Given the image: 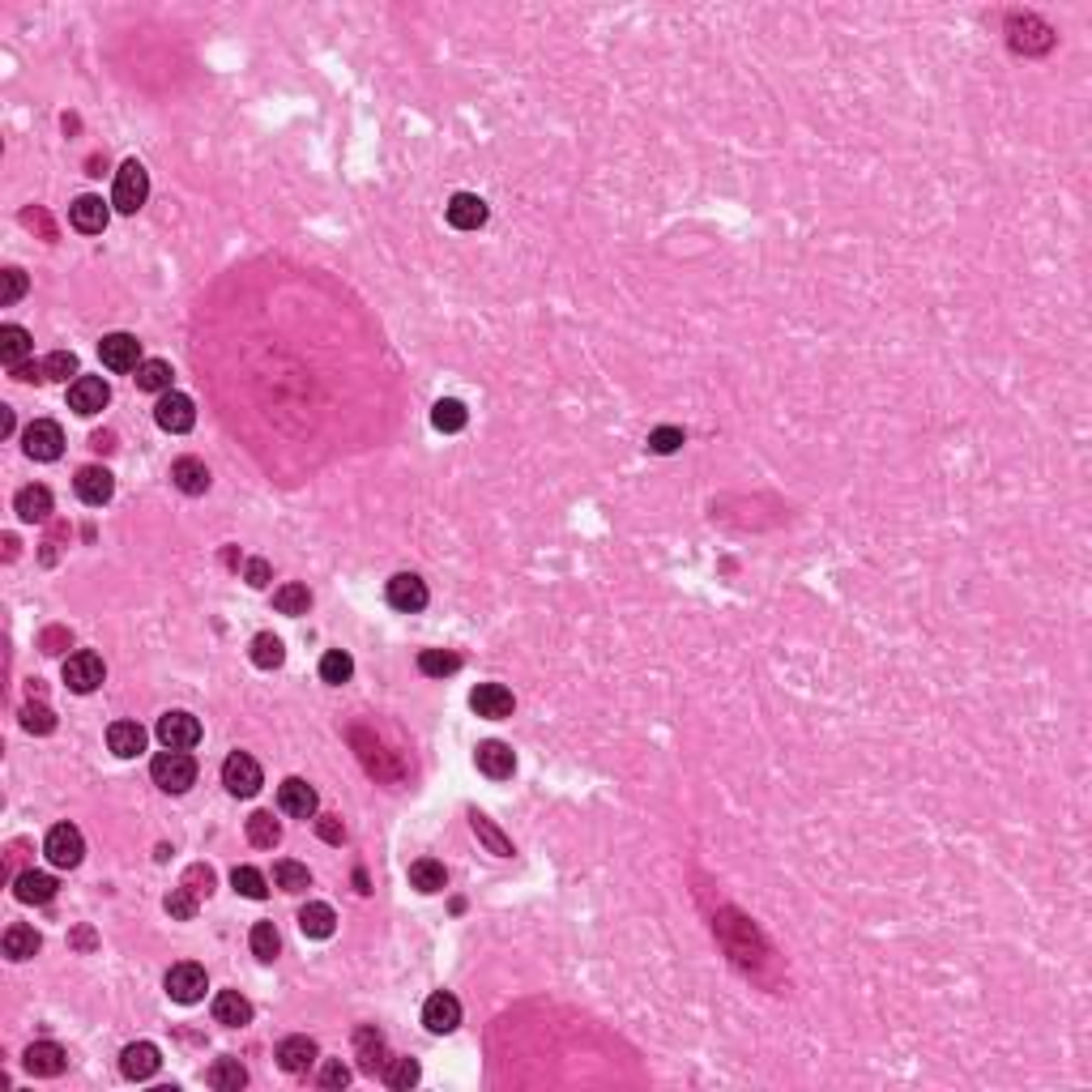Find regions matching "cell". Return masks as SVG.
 I'll return each instance as SVG.
<instances>
[{"label": "cell", "mask_w": 1092, "mask_h": 1092, "mask_svg": "<svg viewBox=\"0 0 1092 1092\" xmlns=\"http://www.w3.org/2000/svg\"><path fill=\"white\" fill-rule=\"evenodd\" d=\"M150 776H154V785H159V790H167V794H184L188 785L197 781V760L188 756V751H159V756H154V764H150Z\"/></svg>", "instance_id": "6da1fadb"}, {"label": "cell", "mask_w": 1092, "mask_h": 1092, "mask_svg": "<svg viewBox=\"0 0 1092 1092\" xmlns=\"http://www.w3.org/2000/svg\"><path fill=\"white\" fill-rule=\"evenodd\" d=\"M145 197H150V171H145L137 159H129V163H124L120 171H116L111 206H116L120 213H137V209L145 206Z\"/></svg>", "instance_id": "7a4b0ae2"}, {"label": "cell", "mask_w": 1092, "mask_h": 1092, "mask_svg": "<svg viewBox=\"0 0 1092 1092\" xmlns=\"http://www.w3.org/2000/svg\"><path fill=\"white\" fill-rule=\"evenodd\" d=\"M43 853H48L52 866H60V871H73V866L86 858V841H82V832H77L73 824H56V828L48 832V841H43Z\"/></svg>", "instance_id": "3957f363"}, {"label": "cell", "mask_w": 1092, "mask_h": 1092, "mask_svg": "<svg viewBox=\"0 0 1092 1092\" xmlns=\"http://www.w3.org/2000/svg\"><path fill=\"white\" fill-rule=\"evenodd\" d=\"M21 448H26L30 461H56V457L64 453V432H60V423L35 419V423L26 427V432H21Z\"/></svg>", "instance_id": "277c9868"}, {"label": "cell", "mask_w": 1092, "mask_h": 1092, "mask_svg": "<svg viewBox=\"0 0 1092 1092\" xmlns=\"http://www.w3.org/2000/svg\"><path fill=\"white\" fill-rule=\"evenodd\" d=\"M206 990H209V982H206V969H201V964H193V960L171 964V973H167V995H171L175 1003H184V1007L201 1003Z\"/></svg>", "instance_id": "5b68a950"}, {"label": "cell", "mask_w": 1092, "mask_h": 1092, "mask_svg": "<svg viewBox=\"0 0 1092 1092\" xmlns=\"http://www.w3.org/2000/svg\"><path fill=\"white\" fill-rule=\"evenodd\" d=\"M261 764H256L247 751H235V756H227V764H222V785L235 794V798H252L256 790H261Z\"/></svg>", "instance_id": "8992f818"}, {"label": "cell", "mask_w": 1092, "mask_h": 1092, "mask_svg": "<svg viewBox=\"0 0 1092 1092\" xmlns=\"http://www.w3.org/2000/svg\"><path fill=\"white\" fill-rule=\"evenodd\" d=\"M154 423L163 427V432H171V435H184V432H193V423H197V410H193V397H184V393H163L159 397V405H154Z\"/></svg>", "instance_id": "52a82bcc"}, {"label": "cell", "mask_w": 1092, "mask_h": 1092, "mask_svg": "<svg viewBox=\"0 0 1092 1092\" xmlns=\"http://www.w3.org/2000/svg\"><path fill=\"white\" fill-rule=\"evenodd\" d=\"M103 674H107L103 658H98V653H90V649H77L73 658L64 661V683H69L77 696H90V692H94L98 683H103Z\"/></svg>", "instance_id": "ba28073f"}, {"label": "cell", "mask_w": 1092, "mask_h": 1092, "mask_svg": "<svg viewBox=\"0 0 1092 1092\" xmlns=\"http://www.w3.org/2000/svg\"><path fill=\"white\" fill-rule=\"evenodd\" d=\"M1007 35H1011V48L1016 52H1029V56H1041V52H1050L1054 48V30L1045 26V21H1037V18H1029V14H1016L1007 21Z\"/></svg>", "instance_id": "9c48e42d"}, {"label": "cell", "mask_w": 1092, "mask_h": 1092, "mask_svg": "<svg viewBox=\"0 0 1092 1092\" xmlns=\"http://www.w3.org/2000/svg\"><path fill=\"white\" fill-rule=\"evenodd\" d=\"M159 742L171 751H188L201 742V722L193 713H184V708H175V713H163L159 717Z\"/></svg>", "instance_id": "30bf717a"}, {"label": "cell", "mask_w": 1092, "mask_h": 1092, "mask_svg": "<svg viewBox=\"0 0 1092 1092\" xmlns=\"http://www.w3.org/2000/svg\"><path fill=\"white\" fill-rule=\"evenodd\" d=\"M98 358L111 371H137L141 367V342L132 333H107L98 342Z\"/></svg>", "instance_id": "8fae6325"}, {"label": "cell", "mask_w": 1092, "mask_h": 1092, "mask_svg": "<svg viewBox=\"0 0 1092 1092\" xmlns=\"http://www.w3.org/2000/svg\"><path fill=\"white\" fill-rule=\"evenodd\" d=\"M470 708H474L478 717H487V722H504V717H512L516 700L504 683H478V688L470 692Z\"/></svg>", "instance_id": "7c38bea8"}, {"label": "cell", "mask_w": 1092, "mask_h": 1092, "mask_svg": "<svg viewBox=\"0 0 1092 1092\" xmlns=\"http://www.w3.org/2000/svg\"><path fill=\"white\" fill-rule=\"evenodd\" d=\"M73 487H77V500L82 504L103 508L111 495H116V478H111V470H103V466H82L77 478H73Z\"/></svg>", "instance_id": "4fadbf2b"}, {"label": "cell", "mask_w": 1092, "mask_h": 1092, "mask_svg": "<svg viewBox=\"0 0 1092 1092\" xmlns=\"http://www.w3.org/2000/svg\"><path fill=\"white\" fill-rule=\"evenodd\" d=\"M423 1024H427V1033H435V1037L453 1033L457 1024H461V1003H457V995H448V990H435V995L423 1003Z\"/></svg>", "instance_id": "5bb4252c"}, {"label": "cell", "mask_w": 1092, "mask_h": 1092, "mask_svg": "<svg viewBox=\"0 0 1092 1092\" xmlns=\"http://www.w3.org/2000/svg\"><path fill=\"white\" fill-rule=\"evenodd\" d=\"M427 598H432V593H427L423 577H414V572H397V577L389 581V606H393V611L419 615L427 606Z\"/></svg>", "instance_id": "9a60e30c"}, {"label": "cell", "mask_w": 1092, "mask_h": 1092, "mask_svg": "<svg viewBox=\"0 0 1092 1092\" xmlns=\"http://www.w3.org/2000/svg\"><path fill=\"white\" fill-rule=\"evenodd\" d=\"M107 401H111V389H107V380H98V376H77L69 385V405H73V414H82V419L98 414Z\"/></svg>", "instance_id": "2e32d148"}, {"label": "cell", "mask_w": 1092, "mask_h": 1092, "mask_svg": "<svg viewBox=\"0 0 1092 1092\" xmlns=\"http://www.w3.org/2000/svg\"><path fill=\"white\" fill-rule=\"evenodd\" d=\"M474 764H478V772H482V776H491V781H508V776L516 772V756H512V747H508V742H495V738L478 742Z\"/></svg>", "instance_id": "e0dca14e"}, {"label": "cell", "mask_w": 1092, "mask_h": 1092, "mask_svg": "<svg viewBox=\"0 0 1092 1092\" xmlns=\"http://www.w3.org/2000/svg\"><path fill=\"white\" fill-rule=\"evenodd\" d=\"M317 790H312L308 781H303V776H286L282 785H278V807L286 810V815H295V819H312L317 815Z\"/></svg>", "instance_id": "ac0fdd59"}, {"label": "cell", "mask_w": 1092, "mask_h": 1092, "mask_svg": "<svg viewBox=\"0 0 1092 1092\" xmlns=\"http://www.w3.org/2000/svg\"><path fill=\"white\" fill-rule=\"evenodd\" d=\"M21 1067H26L30 1075H39V1079H52V1075H60L64 1067H69V1054H64L56 1041H35L26 1054H21Z\"/></svg>", "instance_id": "d6986e66"}, {"label": "cell", "mask_w": 1092, "mask_h": 1092, "mask_svg": "<svg viewBox=\"0 0 1092 1092\" xmlns=\"http://www.w3.org/2000/svg\"><path fill=\"white\" fill-rule=\"evenodd\" d=\"M159 1067H163L159 1045H150V1041L124 1045V1054H120V1072H124V1079H150L154 1072H159Z\"/></svg>", "instance_id": "ffe728a7"}, {"label": "cell", "mask_w": 1092, "mask_h": 1092, "mask_svg": "<svg viewBox=\"0 0 1092 1092\" xmlns=\"http://www.w3.org/2000/svg\"><path fill=\"white\" fill-rule=\"evenodd\" d=\"M355 1058H358V1072H367V1075H376V1072L389 1067V1045L371 1024H363V1029L355 1033Z\"/></svg>", "instance_id": "44dd1931"}, {"label": "cell", "mask_w": 1092, "mask_h": 1092, "mask_svg": "<svg viewBox=\"0 0 1092 1092\" xmlns=\"http://www.w3.org/2000/svg\"><path fill=\"white\" fill-rule=\"evenodd\" d=\"M107 206H103V197H94V193H86V197H77L73 206H69V222L82 235H103L107 231Z\"/></svg>", "instance_id": "7402d4cb"}, {"label": "cell", "mask_w": 1092, "mask_h": 1092, "mask_svg": "<svg viewBox=\"0 0 1092 1092\" xmlns=\"http://www.w3.org/2000/svg\"><path fill=\"white\" fill-rule=\"evenodd\" d=\"M448 222H453L457 231H478L482 222H487V201L474 197V193H457L453 201H448Z\"/></svg>", "instance_id": "603a6c76"}, {"label": "cell", "mask_w": 1092, "mask_h": 1092, "mask_svg": "<svg viewBox=\"0 0 1092 1092\" xmlns=\"http://www.w3.org/2000/svg\"><path fill=\"white\" fill-rule=\"evenodd\" d=\"M317 1041L312 1037H286L282 1045H278V1067H282V1072H290V1075H303L308 1072L312 1063H317Z\"/></svg>", "instance_id": "cb8c5ba5"}, {"label": "cell", "mask_w": 1092, "mask_h": 1092, "mask_svg": "<svg viewBox=\"0 0 1092 1092\" xmlns=\"http://www.w3.org/2000/svg\"><path fill=\"white\" fill-rule=\"evenodd\" d=\"M213 1020L227 1024V1029H244V1024H252V1003H247L240 990H218V998H213Z\"/></svg>", "instance_id": "d4e9b609"}, {"label": "cell", "mask_w": 1092, "mask_h": 1092, "mask_svg": "<svg viewBox=\"0 0 1092 1092\" xmlns=\"http://www.w3.org/2000/svg\"><path fill=\"white\" fill-rule=\"evenodd\" d=\"M299 930L308 934V939H329V934L337 930L333 905H324V900H308V905L299 909Z\"/></svg>", "instance_id": "484cf974"}, {"label": "cell", "mask_w": 1092, "mask_h": 1092, "mask_svg": "<svg viewBox=\"0 0 1092 1092\" xmlns=\"http://www.w3.org/2000/svg\"><path fill=\"white\" fill-rule=\"evenodd\" d=\"M171 482L184 495H206L209 491V470H206V461H197V457H179L175 466H171Z\"/></svg>", "instance_id": "4316f807"}, {"label": "cell", "mask_w": 1092, "mask_h": 1092, "mask_svg": "<svg viewBox=\"0 0 1092 1092\" xmlns=\"http://www.w3.org/2000/svg\"><path fill=\"white\" fill-rule=\"evenodd\" d=\"M14 896L21 900V905H48V900L56 896V880L43 871H21L14 880Z\"/></svg>", "instance_id": "83f0119b"}, {"label": "cell", "mask_w": 1092, "mask_h": 1092, "mask_svg": "<svg viewBox=\"0 0 1092 1092\" xmlns=\"http://www.w3.org/2000/svg\"><path fill=\"white\" fill-rule=\"evenodd\" d=\"M145 738H150V734H145V730H141L137 722H116V726L107 730V747L116 751L120 760L141 756V751H145Z\"/></svg>", "instance_id": "f1b7e54d"}, {"label": "cell", "mask_w": 1092, "mask_h": 1092, "mask_svg": "<svg viewBox=\"0 0 1092 1092\" xmlns=\"http://www.w3.org/2000/svg\"><path fill=\"white\" fill-rule=\"evenodd\" d=\"M30 351H35V342H30V333L21 329V324H5V329H0V363H5L9 371H14L18 363H26Z\"/></svg>", "instance_id": "f546056e"}, {"label": "cell", "mask_w": 1092, "mask_h": 1092, "mask_svg": "<svg viewBox=\"0 0 1092 1092\" xmlns=\"http://www.w3.org/2000/svg\"><path fill=\"white\" fill-rule=\"evenodd\" d=\"M14 512H18L26 525L48 521V516H52V491H48V487H21L18 500H14Z\"/></svg>", "instance_id": "4dcf8cb0"}, {"label": "cell", "mask_w": 1092, "mask_h": 1092, "mask_svg": "<svg viewBox=\"0 0 1092 1092\" xmlns=\"http://www.w3.org/2000/svg\"><path fill=\"white\" fill-rule=\"evenodd\" d=\"M444 884H448L444 862H435V858H419V862H410V887H419L423 896L444 892Z\"/></svg>", "instance_id": "1f68e13d"}, {"label": "cell", "mask_w": 1092, "mask_h": 1092, "mask_svg": "<svg viewBox=\"0 0 1092 1092\" xmlns=\"http://www.w3.org/2000/svg\"><path fill=\"white\" fill-rule=\"evenodd\" d=\"M43 948V939H39V930L35 926H9L5 930V956L9 960H30V956H35Z\"/></svg>", "instance_id": "d6a6232c"}, {"label": "cell", "mask_w": 1092, "mask_h": 1092, "mask_svg": "<svg viewBox=\"0 0 1092 1092\" xmlns=\"http://www.w3.org/2000/svg\"><path fill=\"white\" fill-rule=\"evenodd\" d=\"M247 841H252L256 849H274L278 841H282V824H278L269 810H252V815H247Z\"/></svg>", "instance_id": "836d02e7"}, {"label": "cell", "mask_w": 1092, "mask_h": 1092, "mask_svg": "<svg viewBox=\"0 0 1092 1092\" xmlns=\"http://www.w3.org/2000/svg\"><path fill=\"white\" fill-rule=\"evenodd\" d=\"M244 1084H247V1072H244L240 1058H218V1063L209 1067V1088H218V1092H240Z\"/></svg>", "instance_id": "e575fe53"}, {"label": "cell", "mask_w": 1092, "mask_h": 1092, "mask_svg": "<svg viewBox=\"0 0 1092 1092\" xmlns=\"http://www.w3.org/2000/svg\"><path fill=\"white\" fill-rule=\"evenodd\" d=\"M247 943H252V956L256 960H278V952H282V934H278L274 922H256L252 934H247Z\"/></svg>", "instance_id": "d590c367"}, {"label": "cell", "mask_w": 1092, "mask_h": 1092, "mask_svg": "<svg viewBox=\"0 0 1092 1092\" xmlns=\"http://www.w3.org/2000/svg\"><path fill=\"white\" fill-rule=\"evenodd\" d=\"M286 661V645L282 640H278L274 632H261L252 640V666H261V670H278Z\"/></svg>", "instance_id": "8d00e7d4"}, {"label": "cell", "mask_w": 1092, "mask_h": 1092, "mask_svg": "<svg viewBox=\"0 0 1092 1092\" xmlns=\"http://www.w3.org/2000/svg\"><path fill=\"white\" fill-rule=\"evenodd\" d=\"M171 363H163V358H145V363L137 367V389L145 393H171Z\"/></svg>", "instance_id": "74e56055"}, {"label": "cell", "mask_w": 1092, "mask_h": 1092, "mask_svg": "<svg viewBox=\"0 0 1092 1092\" xmlns=\"http://www.w3.org/2000/svg\"><path fill=\"white\" fill-rule=\"evenodd\" d=\"M351 674H355V658H351V653L329 649V653L320 658V679H324V683H333V688L351 683Z\"/></svg>", "instance_id": "f35d334b"}, {"label": "cell", "mask_w": 1092, "mask_h": 1092, "mask_svg": "<svg viewBox=\"0 0 1092 1092\" xmlns=\"http://www.w3.org/2000/svg\"><path fill=\"white\" fill-rule=\"evenodd\" d=\"M274 606L282 615H308V606H312V593H308V584H299V581H290V584H282V589L274 593Z\"/></svg>", "instance_id": "ab89813d"}, {"label": "cell", "mask_w": 1092, "mask_h": 1092, "mask_svg": "<svg viewBox=\"0 0 1092 1092\" xmlns=\"http://www.w3.org/2000/svg\"><path fill=\"white\" fill-rule=\"evenodd\" d=\"M419 670L432 674V679H444V674H457L461 670V658L448 649H423L419 653Z\"/></svg>", "instance_id": "60d3db41"}, {"label": "cell", "mask_w": 1092, "mask_h": 1092, "mask_svg": "<svg viewBox=\"0 0 1092 1092\" xmlns=\"http://www.w3.org/2000/svg\"><path fill=\"white\" fill-rule=\"evenodd\" d=\"M432 423H435V432H461V427L470 423V414H466V405L461 401H453V397H444V401H435V410H432Z\"/></svg>", "instance_id": "b9f144b4"}, {"label": "cell", "mask_w": 1092, "mask_h": 1092, "mask_svg": "<svg viewBox=\"0 0 1092 1092\" xmlns=\"http://www.w3.org/2000/svg\"><path fill=\"white\" fill-rule=\"evenodd\" d=\"M231 884H235V892L247 896V900H265L269 896V884H265V875L256 871V866H235Z\"/></svg>", "instance_id": "7bdbcfd3"}, {"label": "cell", "mask_w": 1092, "mask_h": 1092, "mask_svg": "<svg viewBox=\"0 0 1092 1092\" xmlns=\"http://www.w3.org/2000/svg\"><path fill=\"white\" fill-rule=\"evenodd\" d=\"M470 824H474V832H478L482 841H487V849H491V853H500V858H512V841L504 837V832L495 828L487 815H478V810H470Z\"/></svg>", "instance_id": "ee69618b"}, {"label": "cell", "mask_w": 1092, "mask_h": 1092, "mask_svg": "<svg viewBox=\"0 0 1092 1092\" xmlns=\"http://www.w3.org/2000/svg\"><path fill=\"white\" fill-rule=\"evenodd\" d=\"M274 884L282 887V892H303V887L312 884V875H308V866H303V862L282 858V862L274 866Z\"/></svg>", "instance_id": "f6af8a7d"}, {"label": "cell", "mask_w": 1092, "mask_h": 1092, "mask_svg": "<svg viewBox=\"0 0 1092 1092\" xmlns=\"http://www.w3.org/2000/svg\"><path fill=\"white\" fill-rule=\"evenodd\" d=\"M21 730H26V734H52V730H56V713L48 704H26V708H21Z\"/></svg>", "instance_id": "bcb514c9"}, {"label": "cell", "mask_w": 1092, "mask_h": 1092, "mask_svg": "<svg viewBox=\"0 0 1092 1092\" xmlns=\"http://www.w3.org/2000/svg\"><path fill=\"white\" fill-rule=\"evenodd\" d=\"M385 1079H389V1088H414L419 1084V1063L414 1058H389Z\"/></svg>", "instance_id": "7dc6e473"}, {"label": "cell", "mask_w": 1092, "mask_h": 1092, "mask_svg": "<svg viewBox=\"0 0 1092 1092\" xmlns=\"http://www.w3.org/2000/svg\"><path fill=\"white\" fill-rule=\"evenodd\" d=\"M167 914H171L175 922H188V918H197V892L193 887H171V896H167Z\"/></svg>", "instance_id": "c3c4849f"}, {"label": "cell", "mask_w": 1092, "mask_h": 1092, "mask_svg": "<svg viewBox=\"0 0 1092 1092\" xmlns=\"http://www.w3.org/2000/svg\"><path fill=\"white\" fill-rule=\"evenodd\" d=\"M679 448H683V427H658V432H649V453L670 457Z\"/></svg>", "instance_id": "681fc988"}, {"label": "cell", "mask_w": 1092, "mask_h": 1092, "mask_svg": "<svg viewBox=\"0 0 1092 1092\" xmlns=\"http://www.w3.org/2000/svg\"><path fill=\"white\" fill-rule=\"evenodd\" d=\"M43 376H48V380H69V376H77V355H73V351H52L48 358H43Z\"/></svg>", "instance_id": "f907efd6"}, {"label": "cell", "mask_w": 1092, "mask_h": 1092, "mask_svg": "<svg viewBox=\"0 0 1092 1092\" xmlns=\"http://www.w3.org/2000/svg\"><path fill=\"white\" fill-rule=\"evenodd\" d=\"M21 295H26V274H21V269H5V290H0V303H5V308H14Z\"/></svg>", "instance_id": "816d5d0a"}, {"label": "cell", "mask_w": 1092, "mask_h": 1092, "mask_svg": "<svg viewBox=\"0 0 1092 1092\" xmlns=\"http://www.w3.org/2000/svg\"><path fill=\"white\" fill-rule=\"evenodd\" d=\"M320 1084H324V1088H346V1084H351V1067H346L342 1058H333V1063H324V1072H320Z\"/></svg>", "instance_id": "f5cc1de1"}, {"label": "cell", "mask_w": 1092, "mask_h": 1092, "mask_svg": "<svg viewBox=\"0 0 1092 1092\" xmlns=\"http://www.w3.org/2000/svg\"><path fill=\"white\" fill-rule=\"evenodd\" d=\"M184 884H188V887H193V892H197V896H201V892H206V896H209V892H213V871H209V866H188V875H184Z\"/></svg>", "instance_id": "db71d44e"}, {"label": "cell", "mask_w": 1092, "mask_h": 1092, "mask_svg": "<svg viewBox=\"0 0 1092 1092\" xmlns=\"http://www.w3.org/2000/svg\"><path fill=\"white\" fill-rule=\"evenodd\" d=\"M317 832H320L324 841H329V846H342V841H346V828H342V819H337V815H320V819H317Z\"/></svg>", "instance_id": "11a10c76"}, {"label": "cell", "mask_w": 1092, "mask_h": 1092, "mask_svg": "<svg viewBox=\"0 0 1092 1092\" xmlns=\"http://www.w3.org/2000/svg\"><path fill=\"white\" fill-rule=\"evenodd\" d=\"M244 581L252 584V589H265V584H269V564H265V559H247Z\"/></svg>", "instance_id": "9f6ffc18"}, {"label": "cell", "mask_w": 1092, "mask_h": 1092, "mask_svg": "<svg viewBox=\"0 0 1092 1092\" xmlns=\"http://www.w3.org/2000/svg\"><path fill=\"white\" fill-rule=\"evenodd\" d=\"M14 380H48V376H43V363H30L26 358V363L14 367Z\"/></svg>", "instance_id": "6f0895ef"}, {"label": "cell", "mask_w": 1092, "mask_h": 1092, "mask_svg": "<svg viewBox=\"0 0 1092 1092\" xmlns=\"http://www.w3.org/2000/svg\"><path fill=\"white\" fill-rule=\"evenodd\" d=\"M94 943H98V939H94V930H90V926H77V930H73V948L90 952V948H94Z\"/></svg>", "instance_id": "680465c9"}, {"label": "cell", "mask_w": 1092, "mask_h": 1092, "mask_svg": "<svg viewBox=\"0 0 1092 1092\" xmlns=\"http://www.w3.org/2000/svg\"><path fill=\"white\" fill-rule=\"evenodd\" d=\"M14 432V410H9V405H0V435H9Z\"/></svg>", "instance_id": "91938a15"}]
</instances>
